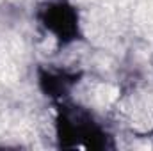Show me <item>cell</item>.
I'll use <instances>...</instances> for the list:
<instances>
[{"mask_svg": "<svg viewBox=\"0 0 153 151\" xmlns=\"http://www.w3.org/2000/svg\"><path fill=\"white\" fill-rule=\"evenodd\" d=\"M57 119V133L61 146L64 148H89L102 150L107 148L105 132L94 123L87 112L76 107H61Z\"/></svg>", "mask_w": 153, "mask_h": 151, "instance_id": "obj_1", "label": "cell"}, {"mask_svg": "<svg viewBox=\"0 0 153 151\" xmlns=\"http://www.w3.org/2000/svg\"><path fill=\"white\" fill-rule=\"evenodd\" d=\"M38 20L46 32L61 44H68L80 38L78 13L66 0H48L38 9Z\"/></svg>", "mask_w": 153, "mask_h": 151, "instance_id": "obj_2", "label": "cell"}, {"mask_svg": "<svg viewBox=\"0 0 153 151\" xmlns=\"http://www.w3.org/2000/svg\"><path fill=\"white\" fill-rule=\"evenodd\" d=\"M78 73L68 71H50V70H39V87L48 98H64L71 87L78 82Z\"/></svg>", "mask_w": 153, "mask_h": 151, "instance_id": "obj_3", "label": "cell"}]
</instances>
